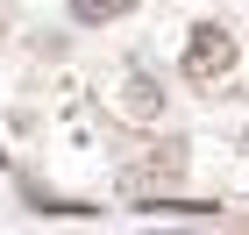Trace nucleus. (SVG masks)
I'll list each match as a JSON object with an SVG mask.
<instances>
[{
    "label": "nucleus",
    "mask_w": 249,
    "mask_h": 235,
    "mask_svg": "<svg viewBox=\"0 0 249 235\" xmlns=\"http://www.w3.org/2000/svg\"><path fill=\"white\" fill-rule=\"evenodd\" d=\"M178 171H185V150H178V143H164V150H150V157H135V164H128V193H150V185H171Z\"/></svg>",
    "instance_id": "obj_3"
},
{
    "label": "nucleus",
    "mask_w": 249,
    "mask_h": 235,
    "mask_svg": "<svg viewBox=\"0 0 249 235\" xmlns=\"http://www.w3.org/2000/svg\"><path fill=\"white\" fill-rule=\"evenodd\" d=\"M178 72L192 78V86H221V78L235 72V36L221 29V21H199L185 36V57H178Z\"/></svg>",
    "instance_id": "obj_1"
},
{
    "label": "nucleus",
    "mask_w": 249,
    "mask_h": 235,
    "mask_svg": "<svg viewBox=\"0 0 249 235\" xmlns=\"http://www.w3.org/2000/svg\"><path fill=\"white\" fill-rule=\"evenodd\" d=\"M121 15H135V0H71V21H86V29L121 21Z\"/></svg>",
    "instance_id": "obj_4"
},
{
    "label": "nucleus",
    "mask_w": 249,
    "mask_h": 235,
    "mask_svg": "<svg viewBox=\"0 0 249 235\" xmlns=\"http://www.w3.org/2000/svg\"><path fill=\"white\" fill-rule=\"evenodd\" d=\"M0 36H7V29H0Z\"/></svg>",
    "instance_id": "obj_5"
},
{
    "label": "nucleus",
    "mask_w": 249,
    "mask_h": 235,
    "mask_svg": "<svg viewBox=\"0 0 249 235\" xmlns=\"http://www.w3.org/2000/svg\"><path fill=\"white\" fill-rule=\"evenodd\" d=\"M114 114L121 121H164V86H157L150 72H128L114 86Z\"/></svg>",
    "instance_id": "obj_2"
}]
</instances>
